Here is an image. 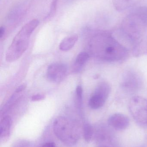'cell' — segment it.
Masks as SVG:
<instances>
[{
	"mask_svg": "<svg viewBox=\"0 0 147 147\" xmlns=\"http://www.w3.org/2000/svg\"><path fill=\"white\" fill-rule=\"evenodd\" d=\"M93 43L97 56L103 60L118 61L124 59L127 56L126 47L109 34H97L93 38Z\"/></svg>",
	"mask_w": 147,
	"mask_h": 147,
	"instance_id": "1",
	"label": "cell"
},
{
	"mask_svg": "<svg viewBox=\"0 0 147 147\" xmlns=\"http://www.w3.org/2000/svg\"><path fill=\"white\" fill-rule=\"evenodd\" d=\"M147 7L138 8L126 17L122 24V31L133 41L139 40L146 30Z\"/></svg>",
	"mask_w": 147,
	"mask_h": 147,
	"instance_id": "2",
	"label": "cell"
},
{
	"mask_svg": "<svg viewBox=\"0 0 147 147\" xmlns=\"http://www.w3.org/2000/svg\"><path fill=\"white\" fill-rule=\"evenodd\" d=\"M39 24V21L34 19L22 27L7 51L6 59L7 62H14L21 57L28 47L31 34Z\"/></svg>",
	"mask_w": 147,
	"mask_h": 147,
	"instance_id": "3",
	"label": "cell"
},
{
	"mask_svg": "<svg viewBox=\"0 0 147 147\" xmlns=\"http://www.w3.org/2000/svg\"><path fill=\"white\" fill-rule=\"evenodd\" d=\"M53 128L57 137L67 146H73L79 140V129L71 121L65 117H57L54 122Z\"/></svg>",
	"mask_w": 147,
	"mask_h": 147,
	"instance_id": "4",
	"label": "cell"
},
{
	"mask_svg": "<svg viewBox=\"0 0 147 147\" xmlns=\"http://www.w3.org/2000/svg\"><path fill=\"white\" fill-rule=\"evenodd\" d=\"M129 111L135 121L142 125L147 124V100L139 96H134L129 103Z\"/></svg>",
	"mask_w": 147,
	"mask_h": 147,
	"instance_id": "5",
	"label": "cell"
},
{
	"mask_svg": "<svg viewBox=\"0 0 147 147\" xmlns=\"http://www.w3.org/2000/svg\"><path fill=\"white\" fill-rule=\"evenodd\" d=\"M110 91L111 87L108 83L102 82L99 84L89 100L90 107L97 109L102 107L108 98Z\"/></svg>",
	"mask_w": 147,
	"mask_h": 147,
	"instance_id": "6",
	"label": "cell"
},
{
	"mask_svg": "<svg viewBox=\"0 0 147 147\" xmlns=\"http://www.w3.org/2000/svg\"><path fill=\"white\" fill-rule=\"evenodd\" d=\"M67 67L65 65L61 63H54L48 66L47 77L51 82L58 83L64 79Z\"/></svg>",
	"mask_w": 147,
	"mask_h": 147,
	"instance_id": "7",
	"label": "cell"
},
{
	"mask_svg": "<svg viewBox=\"0 0 147 147\" xmlns=\"http://www.w3.org/2000/svg\"><path fill=\"white\" fill-rule=\"evenodd\" d=\"M108 123L116 130H124L129 125V120L125 115L117 113L114 114L109 118Z\"/></svg>",
	"mask_w": 147,
	"mask_h": 147,
	"instance_id": "8",
	"label": "cell"
},
{
	"mask_svg": "<svg viewBox=\"0 0 147 147\" xmlns=\"http://www.w3.org/2000/svg\"><path fill=\"white\" fill-rule=\"evenodd\" d=\"M141 82L140 78L137 74L129 71L126 73L123 78L122 86L127 90H135L140 86Z\"/></svg>",
	"mask_w": 147,
	"mask_h": 147,
	"instance_id": "9",
	"label": "cell"
},
{
	"mask_svg": "<svg viewBox=\"0 0 147 147\" xmlns=\"http://www.w3.org/2000/svg\"><path fill=\"white\" fill-rule=\"evenodd\" d=\"M12 125V119L9 115H6L1 119L0 123V134L1 141L7 140L9 136Z\"/></svg>",
	"mask_w": 147,
	"mask_h": 147,
	"instance_id": "10",
	"label": "cell"
},
{
	"mask_svg": "<svg viewBox=\"0 0 147 147\" xmlns=\"http://www.w3.org/2000/svg\"><path fill=\"white\" fill-rule=\"evenodd\" d=\"M78 40L77 35H74L66 38L64 39L59 45L61 51H66L71 49Z\"/></svg>",
	"mask_w": 147,
	"mask_h": 147,
	"instance_id": "11",
	"label": "cell"
},
{
	"mask_svg": "<svg viewBox=\"0 0 147 147\" xmlns=\"http://www.w3.org/2000/svg\"><path fill=\"white\" fill-rule=\"evenodd\" d=\"M132 1L133 0H112L114 7L119 12L128 8L131 6Z\"/></svg>",
	"mask_w": 147,
	"mask_h": 147,
	"instance_id": "12",
	"label": "cell"
},
{
	"mask_svg": "<svg viewBox=\"0 0 147 147\" xmlns=\"http://www.w3.org/2000/svg\"><path fill=\"white\" fill-rule=\"evenodd\" d=\"M84 137L86 141L89 142L91 140L94 133V129L90 124L89 123L85 125L83 129Z\"/></svg>",
	"mask_w": 147,
	"mask_h": 147,
	"instance_id": "13",
	"label": "cell"
},
{
	"mask_svg": "<svg viewBox=\"0 0 147 147\" xmlns=\"http://www.w3.org/2000/svg\"><path fill=\"white\" fill-rule=\"evenodd\" d=\"M89 58V55L85 52L80 53L77 56L76 59V63L77 65L82 66L84 64Z\"/></svg>",
	"mask_w": 147,
	"mask_h": 147,
	"instance_id": "14",
	"label": "cell"
},
{
	"mask_svg": "<svg viewBox=\"0 0 147 147\" xmlns=\"http://www.w3.org/2000/svg\"><path fill=\"white\" fill-rule=\"evenodd\" d=\"M58 1V0H53L51 4L50 12H49V14L47 16V18H50V17L53 16L54 13H55L56 7H57Z\"/></svg>",
	"mask_w": 147,
	"mask_h": 147,
	"instance_id": "15",
	"label": "cell"
},
{
	"mask_svg": "<svg viewBox=\"0 0 147 147\" xmlns=\"http://www.w3.org/2000/svg\"><path fill=\"white\" fill-rule=\"evenodd\" d=\"M76 93L77 97L79 101H82V96H83V89L82 86H78L76 88Z\"/></svg>",
	"mask_w": 147,
	"mask_h": 147,
	"instance_id": "16",
	"label": "cell"
},
{
	"mask_svg": "<svg viewBox=\"0 0 147 147\" xmlns=\"http://www.w3.org/2000/svg\"><path fill=\"white\" fill-rule=\"evenodd\" d=\"M45 96L43 94H38L34 95L31 98V100L33 102L40 101V100H44Z\"/></svg>",
	"mask_w": 147,
	"mask_h": 147,
	"instance_id": "17",
	"label": "cell"
},
{
	"mask_svg": "<svg viewBox=\"0 0 147 147\" xmlns=\"http://www.w3.org/2000/svg\"><path fill=\"white\" fill-rule=\"evenodd\" d=\"M29 143L26 141H20L16 142L13 146V147H28Z\"/></svg>",
	"mask_w": 147,
	"mask_h": 147,
	"instance_id": "18",
	"label": "cell"
},
{
	"mask_svg": "<svg viewBox=\"0 0 147 147\" xmlns=\"http://www.w3.org/2000/svg\"><path fill=\"white\" fill-rule=\"evenodd\" d=\"M26 85L25 84L21 85L20 86L16 89V93H19V92H21L23 90H25L26 89Z\"/></svg>",
	"mask_w": 147,
	"mask_h": 147,
	"instance_id": "19",
	"label": "cell"
},
{
	"mask_svg": "<svg viewBox=\"0 0 147 147\" xmlns=\"http://www.w3.org/2000/svg\"><path fill=\"white\" fill-rule=\"evenodd\" d=\"M40 147H56V146L55 143L53 142H47V143H45Z\"/></svg>",
	"mask_w": 147,
	"mask_h": 147,
	"instance_id": "20",
	"label": "cell"
},
{
	"mask_svg": "<svg viewBox=\"0 0 147 147\" xmlns=\"http://www.w3.org/2000/svg\"><path fill=\"white\" fill-rule=\"evenodd\" d=\"M5 32V28L3 27H1L0 28V38H1L4 35Z\"/></svg>",
	"mask_w": 147,
	"mask_h": 147,
	"instance_id": "21",
	"label": "cell"
},
{
	"mask_svg": "<svg viewBox=\"0 0 147 147\" xmlns=\"http://www.w3.org/2000/svg\"><path fill=\"white\" fill-rule=\"evenodd\" d=\"M99 147H106V146H100Z\"/></svg>",
	"mask_w": 147,
	"mask_h": 147,
	"instance_id": "22",
	"label": "cell"
}]
</instances>
